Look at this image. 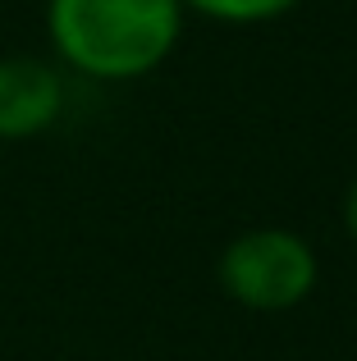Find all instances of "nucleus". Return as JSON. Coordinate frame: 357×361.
<instances>
[{
    "mask_svg": "<svg viewBox=\"0 0 357 361\" xmlns=\"http://www.w3.org/2000/svg\"><path fill=\"white\" fill-rule=\"evenodd\" d=\"M178 0H46V37L64 69L92 82L156 73L183 37Z\"/></svg>",
    "mask_w": 357,
    "mask_h": 361,
    "instance_id": "nucleus-1",
    "label": "nucleus"
},
{
    "mask_svg": "<svg viewBox=\"0 0 357 361\" xmlns=\"http://www.w3.org/2000/svg\"><path fill=\"white\" fill-rule=\"evenodd\" d=\"M215 279L229 302L248 311H294L312 298L321 279L312 243L294 229H248L224 243L215 261Z\"/></svg>",
    "mask_w": 357,
    "mask_h": 361,
    "instance_id": "nucleus-2",
    "label": "nucleus"
},
{
    "mask_svg": "<svg viewBox=\"0 0 357 361\" xmlns=\"http://www.w3.org/2000/svg\"><path fill=\"white\" fill-rule=\"evenodd\" d=\"M339 220H344V233L357 243V174H353V183L344 188V202H339Z\"/></svg>",
    "mask_w": 357,
    "mask_h": 361,
    "instance_id": "nucleus-5",
    "label": "nucleus"
},
{
    "mask_svg": "<svg viewBox=\"0 0 357 361\" xmlns=\"http://www.w3.org/2000/svg\"><path fill=\"white\" fill-rule=\"evenodd\" d=\"M178 5H183V14H202L224 27H261L294 14L303 0H178Z\"/></svg>",
    "mask_w": 357,
    "mask_h": 361,
    "instance_id": "nucleus-4",
    "label": "nucleus"
},
{
    "mask_svg": "<svg viewBox=\"0 0 357 361\" xmlns=\"http://www.w3.org/2000/svg\"><path fill=\"white\" fill-rule=\"evenodd\" d=\"M64 115V73L42 55H0V142H32Z\"/></svg>",
    "mask_w": 357,
    "mask_h": 361,
    "instance_id": "nucleus-3",
    "label": "nucleus"
}]
</instances>
